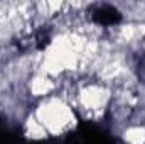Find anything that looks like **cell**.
Masks as SVG:
<instances>
[{
  "instance_id": "obj_2",
  "label": "cell",
  "mask_w": 145,
  "mask_h": 144,
  "mask_svg": "<svg viewBox=\"0 0 145 144\" xmlns=\"http://www.w3.org/2000/svg\"><path fill=\"white\" fill-rule=\"evenodd\" d=\"M22 134H24L25 139H29L32 143H42V141H47L51 137L49 132L46 131V127L36 119V115L32 114V110L22 120Z\"/></svg>"
},
{
  "instance_id": "obj_1",
  "label": "cell",
  "mask_w": 145,
  "mask_h": 144,
  "mask_svg": "<svg viewBox=\"0 0 145 144\" xmlns=\"http://www.w3.org/2000/svg\"><path fill=\"white\" fill-rule=\"evenodd\" d=\"M32 114L46 127L49 136L54 137L69 134L78 126V112L69 102H66L57 93L44 100H39L36 104V108H32Z\"/></svg>"
},
{
  "instance_id": "obj_3",
  "label": "cell",
  "mask_w": 145,
  "mask_h": 144,
  "mask_svg": "<svg viewBox=\"0 0 145 144\" xmlns=\"http://www.w3.org/2000/svg\"><path fill=\"white\" fill-rule=\"evenodd\" d=\"M123 144H145V122H130L120 129Z\"/></svg>"
}]
</instances>
